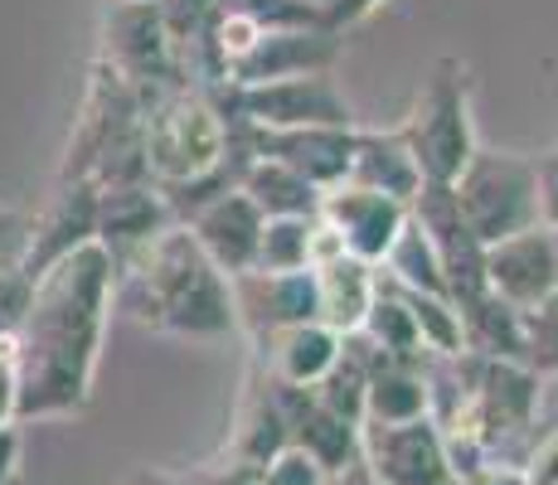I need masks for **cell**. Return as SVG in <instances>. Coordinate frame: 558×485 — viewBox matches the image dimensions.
Segmentation results:
<instances>
[{
  "mask_svg": "<svg viewBox=\"0 0 558 485\" xmlns=\"http://www.w3.org/2000/svg\"><path fill=\"white\" fill-rule=\"evenodd\" d=\"M117 301L142 326L180 340H223L239 330L233 277L209 263L185 223H170L142 257L117 267Z\"/></svg>",
  "mask_w": 558,
  "mask_h": 485,
  "instance_id": "cell-2",
  "label": "cell"
},
{
  "mask_svg": "<svg viewBox=\"0 0 558 485\" xmlns=\"http://www.w3.org/2000/svg\"><path fill=\"white\" fill-rule=\"evenodd\" d=\"M29 291H35V282L20 267H0V340L20 330V320L29 311Z\"/></svg>",
  "mask_w": 558,
  "mask_h": 485,
  "instance_id": "cell-32",
  "label": "cell"
},
{
  "mask_svg": "<svg viewBox=\"0 0 558 485\" xmlns=\"http://www.w3.org/2000/svg\"><path fill=\"white\" fill-rule=\"evenodd\" d=\"M292 447V433H287V408H282V384L267 369H248V384H243L239 398V417H233V433L223 441V457L243 461V466H267L272 457Z\"/></svg>",
  "mask_w": 558,
  "mask_h": 485,
  "instance_id": "cell-17",
  "label": "cell"
},
{
  "mask_svg": "<svg viewBox=\"0 0 558 485\" xmlns=\"http://www.w3.org/2000/svg\"><path fill=\"white\" fill-rule=\"evenodd\" d=\"M399 132L408 136L417 156V170L433 185H452L461 166L476 150V122H471V69L461 59H437L427 69L423 88H417L413 107H408Z\"/></svg>",
  "mask_w": 558,
  "mask_h": 485,
  "instance_id": "cell-3",
  "label": "cell"
},
{
  "mask_svg": "<svg viewBox=\"0 0 558 485\" xmlns=\"http://www.w3.org/2000/svg\"><path fill=\"white\" fill-rule=\"evenodd\" d=\"M257 471L263 466H243L233 457H219V461H199V466L185 471L190 485H257Z\"/></svg>",
  "mask_w": 558,
  "mask_h": 485,
  "instance_id": "cell-33",
  "label": "cell"
},
{
  "mask_svg": "<svg viewBox=\"0 0 558 485\" xmlns=\"http://www.w3.org/2000/svg\"><path fill=\"white\" fill-rule=\"evenodd\" d=\"M311 277H316V320H326L340 336H360L364 316L374 306V291H379V267L355 253H340L330 263L311 267Z\"/></svg>",
  "mask_w": 558,
  "mask_h": 485,
  "instance_id": "cell-21",
  "label": "cell"
},
{
  "mask_svg": "<svg viewBox=\"0 0 558 485\" xmlns=\"http://www.w3.org/2000/svg\"><path fill=\"white\" fill-rule=\"evenodd\" d=\"M379 5H389V0H330V5H326V25L345 35V29L364 25V20H369Z\"/></svg>",
  "mask_w": 558,
  "mask_h": 485,
  "instance_id": "cell-37",
  "label": "cell"
},
{
  "mask_svg": "<svg viewBox=\"0 0 558 485\" xmlns=\"http://www.w3.org/2000/svg\"><path fill=\"white\" fill-rule=\"evenodd\" d=\"M524 364L539 379L558 374V291L534 311H524Z\"/></svg>",
  "mask_w": 558,
  "mask_h": 485,
  "instance_id": "cell-29",
  "label": "cell"
},
{
  "mask_svg": "<svg viewBox=\"0 0 558 485\" xmlns=\"http://www.w3.org/2000/svg\"><path fill=\"white\" fill-rule=\"evenodd\" d=\"M486 291L510 301L514 311H534L558 291V257H554V233L524 229L500 243H486Z\"/></svg>",
  "mask_w": 558,
  "mask_h": 485,
  "instance_id": "cell-13",
  "label": "cell"
},
{
  "mask_svg": "<svg viewBox=\"0 0 558 485\" xmlns=\"http://www.w3.org/2000/svg\"><path fill=\"white\" fill-rule=\"evenodd\" d=\"M20 457H25V433H20V423H0V485L20 481Z\"/></svg>",
  "mask_w": 558,
  "mask_h": 485,
  "instance_id": "cell-38",
  "label": "cell"
},
{
  "mask_svg": "<svg viewBox=\"0 0 558 485\" xmlns=\"http://www.w3.org/2000/svg\"><path fill=\"white\" fill-rule=\"evenodd\" d=\"M282 408H287V433H292V447L306 451L320 471H340V466H350V461H360V433L364 427L336 417L330 408H320L311 388L282 384Z\"/></svg>",
  "mask_w": 558,
  "mask_h": 485,
  "instance_id": "cell-20",
  "label": "cell"
},
{
  "mask_svg": "<svg viewBox=\"0 0 558 485\" xmlns=\"http://www.w3.org/2000/svg\"><path fill=\"white\" fill-rule=\"evenodd\" d=\"M340 344H345V336L330 330L326 320H296V326H277V330H267V336H257L253 364L272 374L277 384L311 388L336 364Z\"/></svg>",
  "mask_w": 558,
  "mask_h": 485,
  "instance_id": "cell-18",
  "label": "cell"
},
{
  "mask_svg": "<svg viewBox=\"0 0 558 485\" xmlns=\"http://www.w3.org/2000/svg\"><path fill=\"white\" fill-rule=\"evenodd\" d=\"M233 311L248 340L277 326L316 320V277L306 272H239L233 277Z\"/></svg>",
  "mask_w": 558,
  "mask_h": 485,
  "instance_id": "cell-16",
  "label": "cell"
},
{
  "mask_svg": "<svg viewBox=\"0 0 558 485\" xmlns=\"http://www.w3.org/2000/svg\"><path fill=\"white\" fill-rule=\"evenodd\" d=\"M117 306V267L93 239L35 277L29 311L15 330V423H49L88 408L107 320Z\"/></svg>",
  "mask_w": 558,
  "mask_h": 485,
  "instance_id": "cell-1",
  "label": "cell"
},
{
  "mask_svg": "<svg viewBox=\"0 0 558 485\" xmlns=\"http://www.w3.org/2000/svg\"><path fill=\"white\" fill-rule=\"evenodd\" d=\"M311 219H267L257 239L253 272H306L311 267Z\"/></svg>",
  "mask_w": 558,
  "mask_h": 485,
  "instance_id": "cell-28",
  "label": "cell"
},
{
  "mask_svg": "<svg viewBox=\"0 0 558 485\" xmlns=\"http://www.w3.org/2000/svg\"><path fill=\"white\" fill-rule=\"evenodd\" d=\"M427 403H433V393H427V354L399 360V354H384L369 344V398H364V423H408V417H423Z\"/></svg>",
  "mask_w": 558,
  "mask_h": 485,
  "instance_id": "cell-22",
  "label": "cell"
},
{
  "mask_svg": "<svg viewBox=\"0 0 558 485\" xmlns=\"http://www.w3.org/2000/svg\"><path fill=\"white\" fill-rule=\"evenodd\" d=\"M554 233V257H558V229H549Z\"/></svg>",
  "mask_w": 558,
  "mask_h": 485,
  "instance_id": "cell-43",
  "label": "cell"
},
{
  "mask_svg": "<svg viewBox=\"0 0 558 485\" xmlns=\"http://www.w3.org/2000/svg\"><path fill=\"white\" fill-rule=\"evenodd\" d=\"M25 243H29V214L0 204V267H20Z\"/></svg>",
  "mask_w": 558,
  "mask_h": 485,
  "instance_id": "cell-35",
  "label": "cell"
},
{
  "mask_svg": "<svg viewBox=\"0 0 558 485\" xmlns=\"http://www.w3.org/2000/svg\"><path fill=\"white\" fill-rule=\"evenodd\" d=\"M117 485H190V481H185V471H170V466H136Z\"/></svg>",
  "mask_w": 558,
  "mask_h": 485,
  "instance_id": "cell-39",
  "label": "cell"
},
{
  "mask_svg": "<svg viewBox=\"0 0 558 485\" xmlns=\"http://www.w3.org/2000/svg\"><path fill=\"white\" fill-rule=\"evenodd\" d=\"M320 485H379V476H374V471L364 466V457H360V461H350V466H340V471H326V481Z\"/></svg>",
  "mask_w": 558,
  "mask_h": 485,
  "instance_id": "cell-40",
  "label": "cell"
},
{
  "mask_svg": "<svg viewBox=\"0 0 558 485\" xmlns=\"http://www.w3.org/2000/svg\"><path fill=\"white\" fill-rule=\"evenodd\" d=\"M98 239V185L93 180H59L49 204L29 219V243L20 257V272L35 282L45 267L69 257L73 247Z\"/></svg>",
  "mask_w": 558,
  "mask_h": 485,
  "instance_id": "cell-11",
  "label": "cell"
},
{
  "mask_svg": "<svg viewBox=\"0 0 558 485\" xmlns=\"http://www.w3.org/2000/svg\"><path fill=\"white\" fill-rule=\"evenodd\" d=\"M15 398H20L15 336H5V340H0V423H15Z\"/></svg>",
  "mask_w": 558,
  "mask_h": 485,
  "instance_id": "cell-36",
  "label": "cell"
},
{
  "mask_svg": "<svg viewBox=\"0 0 558 485\" xmlns=\"http://www.w3.org/2000/svg\"><path fill=\"white\" fill-rule=\"evenodd\" d=\"M223 10H239L257 29H306L326 25V10L306 5V0H219Z\"/></svg>",
  "mask_w": 558,
  "mask_h": 485,
  "instance_id": "cell-30",
  "label": "cell"
},
{
  "mask_svg": "<svg viewBox=\"0 0 558 485\" xmlns=\"http://www.w3.org/2000/svg\"><path fill=\"white\" fill-rule=\"evenodd\" d=\"M350 185L389 194L399 204H413L417 190H423V170H417V156L408 146V136L399 126H360L355 122V142H350Z\"/></svg>",
  "mask_w": 558,
  "mask_h": 485,
  "instance_id": "cell-19",
  "label": "cell"
},
{
  "mask_svg": "<svg viewBox=\"0 0 558 485\" xmlns=\"http://www.w3.org/2000/svg\"><path fill=\"white\" fill-rule=\"evenodd\" d=\"M379 272L389 277L393 287H408V291H433V296H447L442 263H437V253H433V243H427V233L413 223V214H408L403 233L393 239L389 257L379 263Z\"/></svg>",
  "mask_w": 558,
  "mask_h": 485,
  "instance_id": "cell-26",
  "label": "cell"
},
{
  "mask_svg": "<svg viewBox=\"0 0 558 485\" xmlns=\"http://www.w3.org/2000/svg\"><path fill=\"white\" fill-rule=\"evenodd\" d=\"M457 311H461V330H466L471 354L524 364V311H514L496 291H476V296L457 301Z\"/></svg>",
  "mask_w": 558,
  "mask_h": 485,
  "instance_id": "cell-24",
  "label": "cell"
},
{
  "mask_svg": "<svg viewBox=\"0 0 558 485\" xmlns=\"http://www.w3.org/2000/svg\"><path fill=\"white\" fill-rule=\"evenodd\" d=\"M306 5H316V10H326V5H330V0H306Z\"/></svg>",
  "mask_w": 558,
  "mask_h": 485,
  "instance_id": "cell-42",
  "label": "cell"
},
{
  "mask_svg": "<svg viewBox=\"0 0 558 485\" xmlns=\"http://www.w3.org/2000/svg\"><path fill=\"white\" fill-rule=\"evenodd\" d=\"M214 102L229 122L282 132V126H355V107L336 73H302V78L248 83V88H214Z\"/></svg>",
  "mask_w": 558,
  "mask_h": 485,
  "instance_id": "cell-5",
  "label": "cell"
},
{
  "mask_svg": "<svg viewBox=\"0 0 558 485\" xmlns=\"http://www.w3.org/2000/svg\"><path fill=\"white\" fill-rule=\"evenodd\" d=\"M316 214L340 233L345 253H355V257H364V263H374V267L389 257L393 239H399L403 223H408V204L389 199V194L360 190V185H350V180L320 190V209Z\"/></svg>",
  "mask_w": 558,
  "mask_h": 485,
  "instance_id": "cell-12",
  "label": "cell"
},
{
  "mask_svg": "<svg viewBox=\"0 0 558 485\" xmlns=\"http://www.w3.org/2000/svg\"><path fill=\"white\" fill-rule=\"evenodd\" d=\"M229 126L243 150L282 160L296 175H306L316 190H330L350 175L355 126H282V132H263V126H243V122H229Z\"/></svg>",
  "mask_w": 558,
  "mask_h": 485,
  "instance_id": "cell-10",
  "label": "cell"
},
{
  "mask_svg": "<svg viewBox=\"0 0 558 485\" xmlns=\"http://www.w3.org/2000/svg\"><path fill=\"white\" fill-rule=\"evenodd\" d=\"M263 223H267L263 209H257L239 185H229V190L209 194V199L185 219V229L195 233V243L209 253V263L219 267V272L239 277V272H253Z\"/></svg>",
  "mask_w": 558,
  "mask_h": 485,
  "instance_id": "cell-14",
  "label": "cell"
},
{
  "mask_svg": "<svg viewBox=\"0 0 558 485\" xmlns=\"http://www.w3.org/2000/svg\"><path fill=\"white\" fill-rule=\"evenodd\" d=\"M102 63L126 83L142 102H151L156 93L180 88V63L175 45L166 35L160 5H107L102 20Z\"/></svg>",
  "mask_w": 558,
  "mask_h": 485,
  "instance_id": "cell-6",
  "label": "cell"
},
{
  "mask_svg": "<svg viewBox=\"0 0 558 485\" xmlns=\"http://www.w3.org/2000/svg\"><path fill=\"white\" fill-rule=\"evenodd\" d=\"M107 5H156V0H107Z\"/></svg>",
  "mask_w": 558,
  "mask_h": 485,
  "instance_id": "cell-41",
  "label": "cell"
},
{
  "mask_svg": "<svg viewBox=\"0 0 558 485\" xmlns=\"http://www.w3.org/2000/svg\"><path fill=\"white\" fill-rule=\"evenodd\" d=\"M534 185H539V219L544 229H558V146L534 156Z\"/></svg>",
  "mask_w": 558,
  "mask_h": 485,
  "instance_id": "cell-34",
  "label": "cell"
},
{
  "mask_svg": "<svg viewBox=\"0 0 558 485\" xmlns=\"http://www.w3.org/2000/svg\"><path fill=\"white\" fill-rule=\"evenodd\" d=\"M311 393H316V403L330 408L336 417L364 427V398H369V344H364V336H345L336 364L311 384Z\"/></svg>",
  "mask_w": 558,
  "mask_h": 485,
  "instance_id": "cell-25",
  "label": "cell"
},
{
  "mask_svg": "<svg viewBox=\"0 0 558 485\" xmlns=\"http://www.w3.org/2000/svg\"><path fill=\"white\" fill-rule=\"evenodd\" d=\"M399 296L413 311V326L423 336L427 354H461L466 350V330H461V311L452 296H433V291H408L399 287Z\"/></svg>",
  "mask_w": 558,
  "mask_h": 485,
  "instance_id": "cell-27",
  "label": "cell"
},
{
  "mask_svg": "<svg viewBox=\"0 0 558 485\" xmlns=\"http://www.w3.org/2000/svg\"><path fill=\"white\" fill-rule=\"evenodd\" d=\"M413 223L427 233L433 243L437 263H442V277H447V296L452 301H466L476 291H486V243L471 233V223L461 219V204L452 185H433L423 180L417 199L408 204Z\"/></svg>",
  "mask_w": 558,
  "mask_h": 485,
  "instance_id": "cell-8",
  "label": "cell"
},
{
  "mask_svg": "<svg viewBox=\"0 0 558 485\" xmlns=\"http://www.w3.org/2000/svg\"><path fill=\"white\" fill-rule=\"evenodd\" d=\"M170 223H175V214H170L166 194L151 180L98 190V243L107 247L112 267H126L132 257H142Z\"/></svg>",
  "mask_w": 558,
  "mask_h": 485,
  "instance_id": "cell-15",
  "label": "cell"
},
{
  "mask_svg": "<svg viewBox=\"0 0 558 485\" xmlns=\"http://www.w3.org/2000/svg\"><path fill=\"white\" fill-rule=\"evenodd\" d=\"M461 204V219L471 223L481 243H500L510 233L539 229V185H534V156L520 150H490L476 146L471 160L452 180Z\"/></svg>",
  "mask_w": 558,
  "mask_h": 485,
  "instance_id": "cell-4",
  "label": "cell"
},
{
  "mask_svg": "<svg viewBox=\"0 0 558 485\" xmlns=\"http://www.w3.org/2000/svg\"><path fill=\"white\" fill-rule=\"evenodd\" d=\"M239 146V136H233ZM239 190L263 209V219H311L320 209V190L306 175L272 156H253L239 146Z\"/></svg>",
  "mask_w": 558,
  "mask_h": 485,
  "instance_id": "cell-23",
  "label": "cell"
},
{
  "mask_svg": "<svg viewBox=\"0 0 558 485\" xmlns=\"http://www.w3.org/2000/svg\"><path fill=\"white\" fill-rule=\"evenodd\" d=\"M320 481H326V471L296 447H287L282 457H272L257 471V485H320Z\"/></svg>",
  "mask_w": 558,
  "mask_h": 485,
  "instance_id": "cell-31",
  "label": "cell"
},
{
  "mask_svg": "<svg viewBox=\"0 0 558 485\" xmlns=\"http://www.w3.org/2000/svg\"><path fill=\"white\" fill-rule=\"evenodd\" d=\"M345 59V35L330 25L306 29H263L253 49L229 69L223 88H248V83L272 78H302V73H336Z\"/></svg>",
  "mask_w": 558,
  "mask_h": 485,
  "instance_id": "cell-9",
  "label": "cell"
},
{
  "mask_svg": "<svg viewBox=\"0 0 558 485\" xmlns=\"http://www.w3.org/2000/svg\"><path fill=\"white\" fill-rule=\"evenodd\" d=\"M360 457L379 485H461L442 427L427 413L408 423H364Z\"/></svg>",
  "mask_w": 558,
  "mask_h": 485,
  "instance_id": "cell-7",
  "label": "cell"
}]
</instances>
